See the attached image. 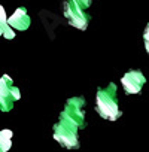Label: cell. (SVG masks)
Here are the masks:
<instances>
[{
    "label": "cell",
    "instance_id": "12",
    "mask_svg": "<svg viewBox=\"0 0 149 152\" xmlns=\"http://www.w3.org/2000/svg\"><path fill=\"white\" fill-rule=\"evenodd\" d=\"M76 6H79L81 9H87L90 5H91V0H73Z\"/></svg>",
    "mask_w": 149,
    "mask_h": 152
},
{
    "label": "cell",
    "instance_id": "11",
    "mask_svg": "<svg viewBox=\"0 0 149 152\" xmlns=\"http://www.w3.org/2000/svg\"><path fill=\"white\" fill-rule=\"evenodd\" d=\"M143 42H145V48H146V51H148V54H149V24H148L146 28H145V33H143Z\"/></svg>",
    "mask_w": 149,
    "mask_h": 152
},
{
    "label": "cell",
    "instance_id": "7",
    "mask_svg": "<svg viewBox=\"0 0 149 152\" xmlns=\"http://www.w3.org/2000/svg\"><path fill=\"white\" fill-rule=\"evenodd\" d=\"M30 23H31V20H30V17H28L26 8H18V9L12 14V17L8 20V24H9L12 28L23 30V31L30 27Z\"/></svg>",
    "mask_w": 149,
    "mask_h": 152
},
{
    "label": "cell",
    "instance_id": "4",
    "mask_svg": "<svg viewBox=\"0 0 149 152\" xmlns=\"http://www.w3.org/2000/svg\"><path fill=\"white\" fill-rule=\"evenodd\" d=\"M64 15L69 20L70 26L76 27L79 30H85L88 27L90 23V15H87L84 12V9H81L79 6H76V3L73 0H67L64 5Z\"/></svg>",
    "mask_w": 149,
    "mask_h": 152
},
{
    "label": "cell",
    "instance_id": "13",
    "mask_svg": "<svg viewBox=\"0 0 149 152\" xmlns=\"http://www.w3.org/2000/svg\"><path fill=\"white\" fill-rule=\"evenodd\" d=\"M11 91H12V96H14V99H15V102H17V100H20V97H21V93H20V90H18L17 87H14V85H12V88H11Z\"/></svg>",
    "mask_w": 149,
    "mask_h": 152
},
{
    "label": "cell",
    "instance_id": "1",
    "mask_svg": "<svg viewBox=\"0 0 149 152\" xmlns=\"http://www.w3.org/2000/svg\"><path fill=\"white\" fill-rule=\"evenodd\" d=\"M96 110L102 118L107 121H116L122 115V112L119 110L118 97H116V84H109L107 87L97 90Z\"/></svg>",
    "mask_w": 149,
    "mask_h": 152
},
{
    "label": "cell",
    "instance_id": "5",
    "mask_svg": "<svg viewBox=\"0 0 149 152\" xmlns=\"http://www.w3.org/2000/svg\"><path fill=\"white\" fill-rule=\"evenodd\" d=\"M121 84H122V88L125 90V93L137 94V93H140V90L146 84V78L143 76V73L140 70H128L122 76Z\"/></svg>",
    "mask_w": 149,
    "mask_h": 152
},
{
    "label": "cell",
    "instance_id": "6",
    "mask_svg": "<svg viewBox=\"0 0 149 152\" xmlns=\"http://www.w3.org/2000/svg\"><path fill=\"white\" fill-rule=\"evenodd\" d=\"M12 84H14V81L8 75H3L0 78V110L2 112H9L14 107L15 99L11 91Z\"/></svg>",
    "mask_w": 149,
    "mask_h": 152
},
{
    "label": "cell",
    "instance_id": "2",
    "mask_svg": "<svg viewBox=\"0 0 149 152\" xmlns=\"http://www.w3.org/2000/svg\"><path fill=\"white\" fill-rule=\"evenodd\" d=\"M78 130H79V127L61 112L60 121L54 125V139L61 146H64L67 149H76V148H79Z\"/></svg>",
    "mask_w": 149,
    "mask_h": 152
},
{
    "label": "cell",
    "instance_id": "9",
    "mask_svg": "<svg viewBox=\"0 0 149 152\" xmlns=\"http://www.w3.org/2000/svg\"><path fill=\"white\" fill-rule=\"evenodd\" d=\"M8 26V18H6V12H5V8L0 6V36L3 33V28Z\"/></svg>",
    "mask_w": 149,
    "mask_h": 152
},
{
    "label": "cell",
    "instance_id": "10",
    "mask_svg": "<svg viewBox=\"0 0 149 152\" xmlns=\"http://www.w3.org/2000/svg\"><path fill=\"white\" fill-rule=\"evenodd\" d=\"M2 36H5L6 39H14L15 37V31L12 30V27L8 24L5 28H3V33H2Z\"/></svg>",
    "mask_w": 149,
    "mask_h": 152
},
{
    "label": "cell",
    "instance_id": "3",
    "mask_svg": "<svg viewBox=\"0 0 149 152\" xmlns=\"http://www.w3.org/2000/svg\"><path fill=\"white\" fill-rule=\"evenodd\" d=\"M85 100L82 97H72L66 102V106L63 109V113L69 116L79 128H84L87 125L85 122Z\"/></svg>",
    "mask_w": 149,
    "mask_h": 152
},
{
    "label": "cell",
    "instance_id": "8",
    "mask_svg": "<svg viewBox=\"0 0 149 152\" xmlns=\"http://www.w3.org/2000/svg\"><path fill=\"white\" fill-rule=\"evenodd\" d=\"M12 146V131L2 130L0 131V152H8Z\"/></svg>",
    "mask_w": 149,
    "mask_h": 152
}]
</instances>
